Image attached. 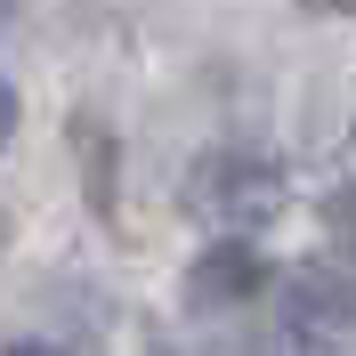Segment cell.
<instances>
[{
    "label": "cell",
    "mask_w": 356,
    "mask_h": 356,
    "mask_svg": "<svg viewBox=\"0 0 356 356\" xmlns=\"http://www.w3.org/2000/svg\"><path fill=\"white\" fill-rule=\"evenodd\" d=\"M73 138H81V154H89V202L106 211L113 202V146L97 154V122H73Z\"/></svg>",
    "instance_id": "277c9868"
},
{
    "label": "cell",
    "mask_w": 356,
    "mask_h": 356,
    "mask_svg": "<svg viewBox=\"0 0 356 356\" xmlns=\"http://www.w3.org/2000/svg\"><path fill=\"white\" fill-rule=\"evenodd\" d=\"M186 211L219 235H259L267 219L291 211V178L267 154H202L186 178Z\"/></svg>",
    "instance_id": "6da1fadb"
},
{
    "label": "cell",
    "mask_w": 356,
    "mask_h": 356,
    "mask_svg": "<svg viewBox=\"0 0 356 356\" xmlns=\"http://www.w3.org/2000/svg\"><path fill=\"white\" fill-rule=\"evenodd\" d=\"M8 138H17V89L0 81V146H8Z\"/></svg>",
    "instance_id": "5b68a950"
},
{
    "label": "cell",
    "mask_w": 356,
    "mask_h": 356,
    "mask_svg": "<svg viewBox=\"0 0 356 356\" xmlns=\"http://www.w3.org/2000/svg\"><path fill=\"white\" fill-rule=\"evenodd\" d=\"M8 356H65V348H49V340H17Z\"/></svg>",
    "instance_id": "8992f818"
},
{
    "label": "cell",
    "mask_w": 356,
    "mask_h": 356,
    "mask_svg": "<svg viewBox=\"0 0 356 356\" xmlns=\"http://www.w3.org/2000/svg\"><path fill=\"white\" fill-rule=\"evenodd\" d=\"M259 291H267V259H259V243H243V235L211 243L195 267H186V308L195 316H227V308H243V300H259Z\"/></svg>",
    "instance_id": "7a4b0ae2"
},
{
    "label": "cell",
    "mask_w": 356,
    "mask_h": 356,
    "mask_svg": "<svg viewBox=\"0 0 356 356\" xmlns=\"http://www.w3.org/2000/svg\"><path fill=\"white\" fill-rule=\"evenodd\" d=\"M8 17H17V0H0V24H8Z\"/></svg>",
    "instance_id": "ba28073f"
},
{
    "label": "cell",
    "mask_w": 356,
    "mask_h": 356,
    "mask_svg": "<svg viewBox=\"0 0 356 356\" xmlns=\"http://www.w3.org/2000/svg\"><path fill=\"white\" fill-rule=\"evenodd\" d=\"M291 332L316 340V348H340L348 340V284L332 267H300L291 275Z\"/></svg>",
    "instance_id": "3957f363"
},
{
    "label": "cell",
    "mask_w": 356,
    "mask_h": 356,
    "mask_svg": "<svg viewBox=\"0 0 356 356\" xmlns=\"http://www.w3.org/2000/svg\"><path fill=\"white\" fill-rule=\"evenodd\" d=\"M308 8H324V17H340V8H348V0H308Z\"/></svg>",
    "instance_id": "52a82bcc"
}]
</instances>
